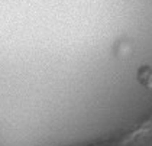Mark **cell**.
Masks as SVG:
<instances>
[{
  "label": "cell",
  "mask_w": 152,
  "mask_h": 146,
  "mask_svg": "<svg viewBox=\"0 0 152 146\" xmlns=\"http://www.w3.org/2000/svg\"><path fill=\"white\" fill-rule=\"evenodd\" d=\"M138 81L146 88H152V68L145 65L138 71Z\"/></svg>",
  "instance_id": "obj_1"
}]
</instances>
